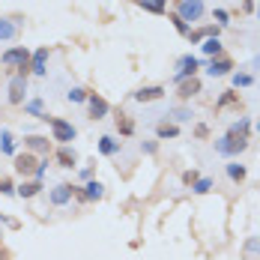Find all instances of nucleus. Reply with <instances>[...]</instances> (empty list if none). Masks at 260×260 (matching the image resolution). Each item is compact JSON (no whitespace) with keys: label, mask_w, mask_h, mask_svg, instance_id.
Here are the masks:
<instances>
[{"label":"nucleus","mask_w":260,"mask_h":260,"mask_svg":"<svg viewBox=\"0 0 260 260\" xmlns=\"http://www.w3.org/2000/svg\"><path fill=\"white\" fill-rule=\"evenodd\" d=\"M170 117H174L177 123H186V120H192V111H189V108H174Z\"/></svg>","instance_id":"nucleus-30"},{"label":"nucleus","mask_w":260,"mask_h":260,"mask_svg":"<svg viewBox=\"0 0 260 260\" xmlns=\"http://www.w3.org/2000/svg\"><path fill=\"white\" fill-rule=\"evenodd\" d=\"M27 114H33V117H39V120L45 117V114H42V102H39V99H33V102H27Z\"/></svg>","instance_id":"nucleus-33"},{"label":"nucleus","mask_w":260,"mask_h":260,"mask_svg":"<svg viewBox=\"0 0 260 260\" xmlns=\"http://www.w3.org/2000/svg\"><path fill=\"white\" fill-rule=\"evenodd\" d=\"M197 69H200V60H197L195 54H183V57L177 60V72H174V81H177V84H183L186 78H195Z\"/></svg>","instance_id":"nucleus-4"},{"label":"nucleus","mask_w":260,"mask_h":260,"mask_svg":"<svg viewBox=\"0 0 260 260\" xmlns=\"http://www.w3.org/2000/svg\"><path fill=\"white\" fill-rule=\"evenodd\" d=\"M195 180H197V174H195V170H186V174H183V183H186V186H192Z\"/></svg>","instance_id":"nucleus-35"},{"label":"nucleus","mask_w":260,"mask_h":260,"mask_svg":"<svg viewBox=\"0 0 260 260\" xmlns=\"http://www.w3.org/2000/svg\"><path fill=\"white\" fill-rule=\"evenodd\" d=\"M36 167H39V162H36V156L33 153H21V156H15V170L24 177V174H36Z\"/></svg>","instance_id":"nucleus-8"},{"label":"nucleus","mask_w":260,"mask_h":260,"mask_svg":"<svg viewBox=\"0 0 260 260\" xmlns=\"http://www.w3.org/2000/svg\"><path fill=\"white\" fill-rule=\"evenodd\" d=\"M195 93H200V81L197 78H186L180 84V99H192Z\"/></svg>","instance_id":"nucleus-17"},{"label":"nucleus","mask_w":260,"mask_h":260,"mask_svg":"<svg viewBox=\"0 0 260 260\" xmlns=\"http://www.w3.org/2000/svg\"><path fill=\"white\" fill-rule=\"evenodd\" d=\"M242 9H245V12H251V9H254V0H242Z\"/></svg>","instance_id":"nucleus-38"},{"label":"nucleus","mask_w":260,"mask_h":260,"mask_svg":"<svg viewBox=\"0 0 260 260\" xmlns=\"http://www.w3.org/2000/svg\"><path fill=\"white\" fill-rule=\"evenodd\" d=\"M228 177L233 180V183H242V180L248 177V170H245V164H239V162H230V164H228Z\"/></svg>","instance_id":"nucleus-22"},{"label":"nucleus","mask_w":260,"mask_h":260,"mask_svg":"<svg viewBox=\"0 0 260 260\" xmlns=\"http://www.w3.org/2000/svg\"><path fill=\"white\" fill-rule=\"evenodd\" d=\"M99 153L102 156H117L120 153V141H114L111 135H102L99 138Z\"/></svg>","instance_id":"nucleus-14"},{"label":"nucleus","mask_w":260,"mask_h":260,"mask_svg":"<svg viewBox=\"0 0 260 260\" xmlns=\"http://www.w3.org/2000/svg\"><path fill=\"white\" fill-rule=\"evenodd\" d=\"M45 123H51V129H54V141H60V144H69V141H75V126L72 123H66V120H60V117H42Z\"/></svg>","instance_id":"nucleus-5"},{"label":"nucleus","mask_w":260,"mask_h":260,"mask_svg":"<svg viewBox=\"0 0 260 260\" xmlns=\"http://www.w3.org/2000/svg\"><path fill=\"white\" fill-rule=\"evenodd\" d=\"M42 192V183L39 180H30V183H21L18 186V195L21 197H33V195H39Z\"/></svg>","instance_id":"nucleus-23"},{"label":"nucleus","mask_w":260,"mask_h":260,"mask_svg":"<svg viewBox=\"0 0 260 260\" xmlns=\"http://www.w3.org/2000/svg\"><path fill=\"white\" fill-rule=\"evenodd\" d=\"M257 132H260V123H257Z\"/></svg>","instance_id":"nucleus-42"},{"label":"nucleus","mask_w":260,"mask_h":260,"mask_svg":"<svg viewBox=\"0 0 260 260\" xmlns=\"http://www.w3.org/2000/svg\"><path fill=\"white\" fill-rule=\"evenodd\" d=\"M117 132H120L123 138H129L132 132H135V123H132L129 114H120V117H117Z\"/></svg>","instance_id":"nucleus-24"},{"label":"nucleus","mask_w":260,"mask_h":260,"mask_svg":"<svg viewBox=\"0 0 260 260\" xmlns=\"http://www.w3.org/2000/svg\"><path fill=\"white\" fill-rule=\"evenodd\" d=\"M69 200H72V186L60 183L57 189H51V203H54V206H66Z\"/></svg>","instance_id":"nucleus-13"},{"label":"nucleus","mask_w":260,"mask_h":260,"mask_svg":"<svg viewBox=\"0 0 260 260\" xmlns=\"http://www.w3.org/2000/svg\"><path fill=\"white\" fill-rule=\"evenodd\" d=\"M230 81H233V90H239V87H251L254 84V75L251 72H233Z\"/></svg>","instance_id":"nucleus-19"},{"label":"nucleus","mask_w":260,"mask_h":260,"mask_svg":"<svg viewBox=\"0 0 260 260\" xmlns=\"http://www.w3.org/2000/svg\"><path fill=\"white\" fill-rule=\"evenodd\" d=\"M27 96V78H12L9 81V102L12 105H21Z\"/></svg>","instance_id":"nucleus-7"},{"label":"nucleus","mask_w":260,"mask_h":260,"mask_svg":"<svg viewBox=\"0 0 260 260\" xmlns=\"http://www.w3.org/2000/svg\"><path fill=\"white\" fill-rule=\"evenodd\" d=\"M15 36H18V21L0 18V42H9V39H15Z\"/></svg>","instance_id":"nucleus-15"},{"label":"nucleus","mask_w":260,"mask_h":260,"mask_svg":"<svg viewBox=\"0 0 260 260\" xmlns=\"http://www.w3.org/2000/svg\"><path fill=\"white\" fill-rule=\"evenodd\" d=\"M3 66H9V69H15L18 72V78H27L30 75V51L24 48V45H15V48H9L3 57Z\"/></svg>","instance_id":"nucleus-1"},{"label":"nucleus","mask_w":260,"mask_h":260,"mask_svg":"<svg viewBox=\"0 0 260 260\" xmlns=\"http://www.w3.org/2000/svg\"><path fill=\"white\" fill-rule=\"evenodd\" d=\"M206 75H209V78H225V75H233V63H230L228 57H212V60L206 63Z\"/></svg>","instance_id":"nucleus-6"},{"label":"nucleus","mask_w":260,"mask_h":260,"mask_svg":"<svg viewBox=\"0 0 260 260\" xmlns=\"http://www.w3.org/2000/svg\"><path fill=\"white\" fill-rule=\"evenodd\" d=\"M57 162H60V167H72V164H75V150L60 147V150H57Z\"/></svg>","instance_id":"nucleus-25"},{"label":"nucleus","mask_w":260,"mask_h":260,"mask_svg":"<svg viewBox=\"0 0 260 260\" xmlns=\"http://www.w3.org/2000/svg\"><path fill=\"white\" fill-rule=\"evenodd\" d=\"M0 195H15V186H12V180L0 177Z\"/></svg>","instance_id":"nucleus-34"},{"label":"nucleus","mask_w":260,"mask_h":260,"mask_svg":"<svg viewBox=\"0 0 260 260\" xmlns=\"http://www.w3.org/2000/svg\"><path fill=\"white\" fill-rule=\"evenodd\" d=\"M0 150H3L6 156H12V153H15V141H12V132H0Z\"/></svg>","instance_id":"nucleus-26"},{"label":"nucleus","mask_w":260,"mask_h":260,"mask_svg":"<svg viewBox=\"0 0 260 260\" xmlns=\"http://www.w3.org/2000/svg\"><path fill=\"white\" fill-rule=\"evenodd\" d=\"M132 96H135V102H156V99L164 96V87H159V84H156V87H141V90L132 93Z\"/></svg>","instance_id":"nucleus-12"},{"label":"nucleus","mask_w":260,"mask_h":260,"mask_svg":"<svg viewBox=\"0 0 260 260\" xmlns=\"http://www.w3.org/2000/svg\"><path fill=\"white\" fill-rule=\"evenodd\" d=\"M45 63H48V48H36L30 54V72L45 75Z\"/></svg>","instance_id":"nucleus-11"},{"label":"nucleus","mask_w":260,"mask_h":260,"mask_svg":"<svg viewBox=\"0 0 260 260\" xmlns=\"http://www.w3.org/2000/svg\"><path fill=\"white\" fill-rule=\"evenodd\" d=\"M257 18H260V3H257Z\"/></svg>","instance_id":"nucleus-41"},{"label":"nucleus","mask_w":260,"mask_h":260,"mask_svg":"<svg viewBox=\"0 0 260 260\" xmlns=\"http://www.w3.org/2000/svg\"><path fill=\"white\" fill-rule=\"evenodd\" d=\"M144 153H156V141H147L144 144Z\"/></svg>","instance_id":"nucleus-37"},{"label":"nucleus","mask_w":260,"mask_h":260,"mask_svg":"<svg viewBox=\"0 0 260 260\" xmlns=\"http://www.w3.org/2000/svg\"><path fill=\"white\" fill-rule=\"evenodd\" d=\"M200 51H203L206 57H222L225 45H222V39H219V36H206V39L200 42Z\"/></svg>","instance_id":"nucleus-10"},{"label":"nucleus","mask_w":260,"mask_h":260,"mask_svg":"<svg viewBox=\"0 0 260 260\" xmlns=\"http://www.w3.org/2000/svg\"><path fill=\"white\" fill-rule=\"evenodd\" d=\"M105 195V186H102V183H87V186H84V200H99V197Z\"/></svg>","instance_id":"nucleus-21"},{"label":"nucleus","mask_w":260,"mask_h":260,"mask_svg":"<svg viewBox=\"0 0 260 260\" xmlns=\"http://www.w3.org/2000/svg\"><path fill=\"white\" fill-rule=\"evenodd\" d=\"M230 105H239V93L236 90H225L219 102H215V111H222V108H230Z\"/></svg>","instance_id":"nucleus-20"},{"label":"nucleus","mask_w":260,"mask_h":260,"mask_svg":"<svg viewBox=\"0 0 260 260\" xmlns=\"http://www.w3.org/2000/svg\"><path fill=\"white\" fill-rule=\"evenodd\" d=\"M87 105H90V120H102V117L108 114V102L102 96H96V93L87 96Z\"/></svg>","instance_id":"nucleus-9"},{"label":"nucleus","mask_w":260,"mask_h":260,"mask_svg":"<svg viewBox=\"0 0 260 260\" xmlns=\"http://www.w3.org/2000/svg\"><path fill=\"white\" fill-rule=\"evenodd\" d=\"M195 135H197V138H209V129H206V126L200 123V126H197V129H195Z\"/></svg>","instance_id":"nucleus-36"},{"label":"nucleus","mask_w":260,"mask_h":260,"mask_svg":"<svg viewBox=\"0 0 260 260\" xmlns=\"http://www.w3.org/2000/svg\"><path fill=\"white\" fill-rule=\"evenodd\" d=\"M156 135L164 141V138H177V135H180V129H177L174 123H159V126H156Z\"/></svg>","instance_id":"nucleus-27"},{"label":"nucleus","mask_w":260,"mask_h":260,"mask_svg":"<svg viewBox=\"0 0 260 260\" xmlns=\"http://www.w3.org/2000/svg\"><path fill=\"white\" fill-rule=\"evenodd\" d=\"M245 147H248V138H233V135H225V138H219V141H215V153H219V156H225V159H236L239 153H245Z\"/></svg>","instance_id":"nucleus-2"},{"label":"nucleus","mask_w":260,"mask_h":260,"mask_svg":"<svg viewBox=\"0 0 260 260\" xmlns=\"http://www.w3.org/2000/svg\"><path fill=\"white\" fill-rule=\"evenodd\" d=\"M212 15H215V24H219V27H228L230 24V12L228 9H215Z\"/></svg>","instance_id":"nucleus-32"},{"label":"nucleus","mask_w":260,"mask_h":260,"mask_svg":"<svg viewBox=\"0 0 260 260\" xmlns=\"http://www.w3.org/2000/svg\"><path fill=\"white\" fill-rule=\"evenodd\" d=\"M177 15H180L186 24L200 21V18L206 15V3H203V0H180V6H177Z\"/></svg>","instance_id":"nucleus-3"},{"label":"nucleus","mask_w":260,"mask_h":260,"mask_svg":"<svg viewBox=\"0 0 260 260\" xmlns=\"http://www.w3.org/2000/svg\"><path fill=\"white\" fill-rule=\"evenodd\" d=\"M27 147H30L33 153H48V150H51V141L42 138V135H30V138H27Z\"/></svg>","instance_id":"nucleus-18"},{"label":"nucleus","mask_w":260,"mask_h":260,"mask_svg":"<svg viewBox=\"0 0 260 260\" xmlns=\"http://www.w3.org/2000/svg\"><path fill=\"white\" fill-rule=\"evenodd\" d=\"M248 129H251V120H248V117H239V120L228 129V135H233V138H248Z\"/></svg>","instance_id":"nucleus-16"},{"label":"nucleus","mask_w":260,"mask_h":260,"mask_svg":"<svg viewBox=\"0 0 260 260\" xmlns=\"http://www.w3.org/2000/svg\"><path fill=\"white\" fill-rule=\"evenodd\" d=\"M153 3H156V9H159V15H162V12H164V3H167V0H153Z\"/></svg>","instance_id":"nucleus-39"},{"label":"nucleus","mask_w":260,"mask_h":260,"mask_svg":"<svg viewBox=\"0 0 260 260\" xmlns=\"http://www.w3.org/2000/svg\"><path fill=\"white\" fill-rule=\"evenodd\" d=\"M209 189H212V180H206V177H197L195 183H192V192L195 195H206Z\"/></svg>","instance_id":"nucleus-28"},{"label":"nucleus","mask_w":260,"mask_h":260,"mask_svg":"<svg viewBox=\"0 0 260 260\" xmlns=\"http://www.w3.org/2000/svg\"><path fill=\"white\" fill-rule=\"evenodd\" d=\"M0 260H9V251H3V248H0Z\"/></svg>","instance_id":"nucleus-40"},{"label":"nucleus","mask_w":260,"mask_h":260,"mask_svg":"<svg viewBox=\"0 0 260 260\" xmlns=\"http://www.w3.org/2000/svg\"><path fill=\"white\" fill-rule=\"evenodd\" d=\"M170 21H174V27H177V33H180V36H189V30H192V27H189V24H186V21L177 15V12L170 15Z\"/></svg>","instance_id":"nucleus-29"},{"label":"nucleus","mask_w":260,"mask_h":260,"mask_svg":"<svg viewBox=\"0 0 260 260\" xmlns=\"http://www.w3.org/2000/svg\"><path fill=\"white\" fill-rule=\"evenodd\" d=\"M87 96H90V93H87L84 87H72V90H69V102H87Z\"/></svg>","instance_id":"nucleus-31"}]
</instances>
